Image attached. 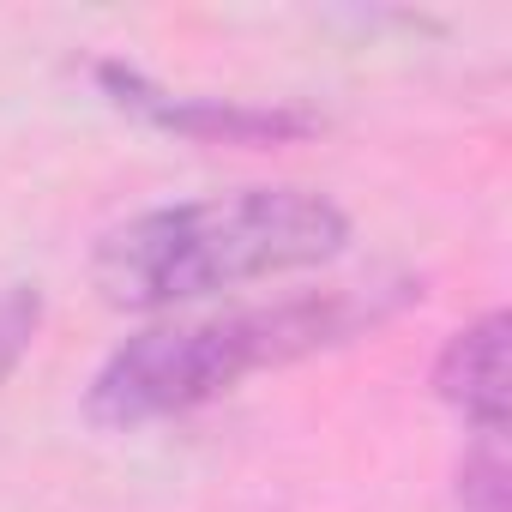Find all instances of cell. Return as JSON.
Segmentation results:
<instances>
[{
    "label": "cell",
    "instance_id": "cell-3",
    "mask_svg": "<svg viewBox=\"0 0 512 512\" xmlns=\"http://www.w3.org/2000/svg\"><path fill=\"white\" fill-rule=\"evenodd\" d=\"M97 79H103V91H109L121 109H139L145 121L175 127V133H193V139H284V133H308V127H314V121L296 115V109H247V103H223V97H181V91H163V85H151L139 67H121V61H103Z\"/></svg>",
    "mask_w": 512,
    "mask_h": 512
},
{
    "label": "cell",
    "instance_id": "cell-6",
    "mask_svg": "<svg viewBox=\"0 0 512 512\" xmlns=\"http://www.w3.org/2000/svg\"><path fill=\"white\" fill-rule=\"evenodd\" d=\"M458 506L464 512H506V464H500V440H476L458 476Z\"/></svg>",
    "mask_w": 512,
    "mask_h": 512
},
{
    "label": "cell",
    "instance_id": "cell-1",
    "mask_svg": "<svg viewBox=\"0 0 512 512\" xmlns=\"http://www.w3.org/2000/svg\"><path fill=\"white\" fill-rule=\"evenodd\" d=\"M350 217L308 187H241L115 223L97 247V284L115 308H175L253 278L326 266Z\"/></svg>",
    "mask_w": 512,
    "mask_h": 512
},
{
    "label": "cell",
    "instance_id": "cell-4",
    "mask_svg": "<svg viewBox=\"0 0 512 512\" xmlns=\"http://www.w3.org/2000/svg\"><path fill=\"white\" fill-rule=\"evenodd\" d=\"M434 386L476 428V440H500V428H506V314L500 308L446 344Z\"/></svg>",
    "mask_w": 512,
    "mask_h": 512
},
{
    "label": "cell",
    "instance_id": "cell-5",
    "mask_svg": "<svg viewBox=\"0 0 512 512\" xmlns=\"http://www.w3.org/2000/svg\"><path fill=\"white\" fill-rule=\"evenodd\" d=\"M37 326H43V296L31 284H7V290H0V380L25 362Z\"/></svg>",
    "mask_w": 512,
    "mask_h": 512
},
{
    "label": "cell",
    "instance_id": "cell-2",
    "mask_svg": "<svg viewBox=\"0 0 512 512\" xmlns=\"http://www.w3.org/2000/svg\"><path fill=\"white\" fill-rule=\"evenodd\" d=\"M398 302L404 296H380V290H326V296L229 308L181 326H151L97 368L85 404L103 428H145L163 416H187L217 392L241 386L247 374L356 338L362 326L386 320Z\"/></svg>",
    "mask_w": 512,
    "mask_h": 512
}]
</instances>
